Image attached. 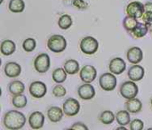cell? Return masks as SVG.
<instances>
[{
	"label": "cell",
	"instance_id": "1",
	"mask_svg": "<svg viewBox=\"0 0 152 130\" xmlns=\"http://www.w3.org/2000/svg\"><path fill=\"white\" fill-rule=\"evenodd\" d=\"M26 123V117L18 111H10L4 117V125L7 129H21Z\"/></svg>",
	"mask_w": 152,
	"mask_h": 130
},
{
	"label": "cell",
	"instance_id": "2",
	"mask_svg": "<svg viewBox=\"0 0 152 130\" xmlns=\"http://www.w3.org/2000/svg\"><path fill=\"white\" fill-rule=\"evenodd\" d=\"M47 46L53 53H61L67 46L66 38L61 35H53L48 39Z\"/></svg>",
	"mask_w": 152,
	"mask_h": 130
},
{
	"label": "cell",
	"instance_id": "3",
	"mask_svg": "<svg viewBox=\"0 0 152 130\" xmlns=\"http://www.w3.org/2000/svg\"><path fill=\"white\" fill-rule=\"evenodd\" d=\"M98 48V41L91 36L84 37L80 42V49L86 54H94V53L97 52Z\"/></svg>",
	"mask_w": 152,
	"mask_h": 130
},
{
	"label": "cell",
	"instance_id": "4",
	"mask_svg": "<svg viewBox=\"0 0 152 130\" xmlns=\"http://www.w3.org/2000/svg\"><path fill=\"white\" fill-rule=\"evenodd\" d=\"M138 86L134 83V81L132 80L124 82L120 87V94L126 100L135 98L138 95Z\"/></svg>",
	"mask_w": 152,
	"mask_h": 130
},
{
	"label": "cell",
	"instance_id": "5",
	"mask_svg": "<svg viewBox=\"0 0 152 130\" xmlns=\"http://www.w3.org/2000/svg\"><path fill=\"white\" fill-rule=\"evenodd\" d=\"M99 84L104 91H112L117 87V78L113 73H104L100 77Z\"/></svg>",
	"mask_w": 152,
	"mask_h": 130
},
{
	"label": "cell",
	"instance_id": "6",
	"mask_svg": "<svg viewBox=\"0 0 152 130\" xmlns=\"http://www.w3.org/2000/svg\"><path fill=\"white\" fill-rule=\"evenodd\" d=\"M51 66L50 57L47 54H41L37 55L34 61V67L39 73H45Z\"/></svg>",
	"mask_w": 152,
	"mask_h": 130
},
{
	"label": "cell",
	"instance_id": "7",
	"mask_svg": "<svg viewBox=\"0 0 152 130\" xmlns=\"http://www.w3.org/2000/svg\"><path fill=\"white\" fill-rule=\"evenodd\" d=\"M126 11V13L128 16L140 19L142 17V15L145 12V7L142 3H141L139 1H134V2H131L130 4H128Z\"/></svg>",
	"mask_w": 152,
	"mask_h": 130
},
{
	"label": "cell",
	"instance_id": "8",
	"mask_svg": "<svg viewBox=\"0 0 152 130\" xmlns=\"http://www.w3.org/2000/svg\"><path fill=\"white\" fill-rule=\"evenodd\" d=\"M62 110L67 116H75L80 111V104L74 98H69L64 102Z\"/></svg>",
	"mask_w": 152,
	"mask_h": 130
},
{
	"label": "cell",
	"instance_id": "9",
	"mask_svg": "<svg viewBox=\"0 0 152 130\" xmlns=\"http://www.w3.org/2000/svg\"><path fill=\"white\" fill-rule=\"evenodd\" d=\"M79 76H80V79L83 82L92 83L97 76V71L92 65H85L81 69Z\"/></svg>",
	"mask_w": 152,
	"mask_h": 130
},
{
	"label": "cell",
	"instance_id": "10",
	"mask_svg": "<svg viewBox=\"0 0 152 130\" xmlns=\"http://www.w3.org/2000/svg\"><path fill=\"white\" fill-rule=\"evenodd\" d=\"M47 91L46 86L41 81H34L29 86V94L35 98H42Z\"/></svg>",
	"mask_w": 152,
	"mask_h": 130
},
{
	"label": "cell",
	"instance_id": "11",
	"mask_svg": "<svg viewBox=\"0 0 152 130\" xmlns=\"http://www.w3.org/2000/svg\"><path fill=\"white\" fill-rule=\"evenodd\" d=\"M109 69L111 73L115 75H120L126 69V63L120 57H116L112 59L109 64Z\"/></svg>",
	"mask_w": 152,
	"mask_h": 130
},
{
	"label": "cell",
	"instance_id": "12",
	"mask_svg": "<svg viewBox=\"0 0 152 130\" xmlns=\"http://www.w3.org/2000/svg\"><path fill=\"white\" fill-rule=\"evenodd\" d=\"M28 124L32 129H40L45 124V116L40 112H32L28 118Z\"/></svg>",
	"mask_w": 152,
	"mask_h": 130
},
{
	"label": "cell",
	"instance_id": "13",
	"mask_svg": "<svg viewBox=\"0 0 152 130\" xmlns=\"http://www.w3.org/2000/svg\"><path fill=\"white\" fill-rule=\"evenodd\" d=\"M126 56H127V60L129 62L133 64H138L143 59V52L140 47L134 46V47H131L127 51Z\"/></svg>",
	"mask_w": 152,
	"mask_h": 130
},
{
	"label": "cell",
	"instance_id": "14",
	"mask_svg": "<svg viewBox=\"0 0 152 130\" xmlns=\"http://www.w3.org/2000/svg\"><path fill=\"white\" fill-rule=\"evenodd\" d=\"M78 95L83 100H91L95 95V89L90 83H86L79 87Z\"/></svg>",
	"mask_w": 152,
	"mask_h": 130
},
{
	"label": "cell",
	"instance_id": "15",
	"mask_svg": "<svg viewBox=\"0 0 152 130\" xmlns=\"http://www.w3.org/2000/svg\"><path fill=\"white\" fill-rule=\"evenodd\" d=\"M144 73H145V71H144L143 67H142L141 65H138V64H134L128 70L127 76L132 81L136 82V81H140L143 79Z\"/></svg>",
	"mask_w": 152,
	"mask_h": 130
},
{
	"label": "cell",
	"instance_id": "16",
	"mask_svg": "<svg viewBox=\"0 0 152 130\" xmlns=\"http://www.w3.org/2000/svg\"><path fill=\"white\" fill-rule=\"evenodd\" d=\"M4 73L9 78L19 77L21 73V67L17 62H9L4 66Z\"/></svg>",
	"mask_w": 152,
	"mask_h": 130
},
{
	"label": "cell",
	"instance_id": "17",
	"mask_svg": "<svg viewBox=\"0 0 152 130\" xmlns=\"http://www.w3.org/2000/svg\"><path fill=\"white\" fill-rule=\"evenodd\" d=\"M126 108L131 113H138L142 109V104L137 98L128 99L126 103Z\"/></svg>",
	"mask_w": 152,
	"mask_h": 130
},
{
	"label": "cell",
	"instance_id": "18",
	"mask_svg": "<svg viewBox=\"0 0 152 130\" xmlns=\"http://www.w3.org/2000/svg\"><path fill=\"white\" fill-rule=\"evenodd\" d=\"M63 113H64L63 110L56 106H52L47 111V116L52 122H59L62 119Z\"/></svg>",
	"mask_w": 152,
	"mask_h": 130
},
{
	"label": "cell",
	"instance_id": "19",
	"mask_svg": "<svg viewBox=\"0 0 152 130\" xmlns=\"http://www.w3.org/2000/svg\"><path fill=\"white\" fill-rule=\"evenodd\" d=\"M16 50V45L12 40H4L1 43V53L4 55H11Z\"/></svg>",
	"mask_w": 152,
	"mask_h": 130
},
{
	"label": "cell",
	"instance_id": "20",
	"mask_svg": "<svg viewBox=\"0 0 152 130\" xmlns=\"http://www.w3.org/2000/svg\"><path fill=\"white\" fill-rule=\"evenodd\" d=\"M149 31V27L144 22H139L137 26L134 28V29L132 31V34L136 38H141L146 36V34Z\"/></svg>",
	"mask_w": 152,
	"mask_h": 130
},
{
	"label": "cell",
	"instance_id": "21",
	"mask_svg": "<svg viewBox=\"0 0 152 130\" xmlns=\"http://www.w3.org/2000/svg\"><path fill=\"white\" fill-rule=\"evenodd\" d=\"M9 91L12 95H20L24 92L25 90V86L21 81L19 80H15L10 83L9 85Z\"/></svg>",
	"mask_w": 152,
	"mask_h": 130
},
{
	"label": "cell",
	"instance_id": "22",
	"mask_svg": "<svg viewBox=\"0 0 152 130\" xmlns=\"http://www.w3.org/2000/svg\"><path fill=\"white\" fill-rule=\"evenodd\" d=\"M64 69L68 74L75 75L79 71V63L76 60H68L64 63Z\"/></svg>",
	"mask_w": 152,
	"mask_h": 130
},
{
	"label": "cell",
	"instance_id": "23",
	"mask_svg": "<svg viewBox=\"0 0 152 130\" xmlns=\"http://www.w3.org/2000/svg\"><path fill=\"white\" fill-rule=\"evenodd\" d=\"M67 79V71L65 69L62 68H57L53 72V79L55 83L61 84L63 83Z\"/></svg>",
	"mask_w": 152,
	"mask_h": 130
},
{
	"label": "cell",
	"instance_id": "24",
	"mask_svg": "<svg viewBox=\"0 0 152 130\" xmlns=\"http://www.w3.org/2000/svg\"><path fill=\"white\" fill-rule=\"evenodd\" d=\"M116 120L120 126H126L130 123V114L129 112L126 111H120L116 115Z\"/></svg>",
	"mask_w": 152,
	"mask_h": 130
},
{
	"label": "cell",
	"instance_id": "25",
	"mask_svg": "<svg viewBox=\"0 0 152 130\" xmlns=\"http://www.w3.org/2000/svg\"><path fill=\"white\" fill-rule=\"evenodd\" d=\"M8 7L12 12H21L25 8V3L23 0H10Z\"/></svg>",
	"mask_w": 152,
	"mask_h": 130
},
{
	"label": "cell",
	"instance_id": "26",
	"mask_svg": "<svg viewBox=\"0 0 152 130\" xmlns=\"http://www.w3.org/2000/svg\"><path fill=\"white\" fill-rule=\"evenodd\" d=\"M145 12L142 17L144 23H146L148 26L152 24V2H148L144 4Z\"/></svg>",
	"mask_w": 152,
	"mask_h": 130
},
{
	"label": "cell",
	"instance_id": "27",
	"mask_svg": "<svg viewBox=\"0 0 152 130\" xmlns=\"http://www.w3.org/2000/svg\"><path fill=\"white\" fill-rule=\"evenodd\" d=\"M138 23L139 22L137 21V18L131 17V16H128V15L123 21V26H124V28L127 31H130V32H132L134 29V28L137 26Z\"/></svg>",
	"mask_w": 152,
	"mask_h": 130
},
{
	"label": "cell",
	"instance_id": "28",
	"mask_svg": "<svg viewBox=\"0 0 152 130\" xmlns=\"http://www.w3.org/2000/svg\"><path fill=\"white\" fill-rule=\"evenodd\" d=\"M12 103L14 107H16L18 109H21V108H24L27 105L28 100H27V97L25 95L20 94V95H14L13 98H12Z\"/></svg>",
	"mask_w": 152,
	"mask_h": 130
},
{
	"label": "cell",
	"instance_id": "29",
	"mask_svg": "<svg viewBox=\"0 0 152 130\" xmlns=\"http://www.w3.org/2000/svg\"><path fill=\"white\" fill-rule=\"evenodd\" d=\"M72 23H73L72 19L68 14H64V15L61 16L58 21V25L61 29H68L69 28L71 27Z\"/></svg>",
	"mask_w": 152,
	"mask_h": 130
},
{
	"label": "cell",
	"instance_id": "30",
	"mask_svg": "<svg viewBox=\"0 0 152 130\" xmlns=\"http://www.w3.org/2000/svg\"><path fill=\"white\" fill-rule=\"evenodd\" d=\"M115 119H116V117H115L114 113L110 111H104L100 116V120L102 121V123H103L105 125H110V124L113 123Z\"/></svg>",
	"mask_w": 152,
	"mask_h": 130
},
{
	"label": "cell",
	"instance_id": "31",
	"mask_svg": "<svg viewBox=\"0 0 152 130\" xmlns=\"http://www.w3.org/2000/svg\"><path fill=\"white\" fill-rule=\"evenodd\" d=\"M37 46V42L34 38H27L22 44V48L26 52H32Z\"/></svg>",
	"mask_w": 152,
	"mask_h": 130
},
{
	"label": "cell",
	"instance_id": "32",
	"mask_svg": "<svg viewBox=\"0 0 152 130\" xmlns=\"http://www.w3.org/2000/svg\"><path fill=\"white\" fill-rule=\"evenodd\" d=\"M66 93H67L66 88H65L63 86H61V85H56V86L53 87V95L56 96V97H59V98H60V97L65 96Z\"/></svg>",
	"mask_w": 152,
	"mask_h": 130
},
{
	"label": "cell",
	"instance_id": "33",
	"mask_svg": "<svg viewBox=\"0 0 152 130\" xmlns=\"http://www.w3.org/2000/svg\"><path fill=\"white\" fill-rule=\"evenodd\" d=\"M144 128V123L142 120L139 119L134 120L132 122H130V129L131 130H142Z\"/></svg>",
	"mask_w": 152,
	"mask_h": 130
},
{
	"label": "cell",
	"instance_id": "34",
	"mask_svg": "<svg viewBox=\"0 0 152 130\" xmlns=\"http://www.w3.org/2000/svg\"><path fill=\"white\" fill-rule=\"evenodd\" d=\"M73 5L76 8H78V9H85V8H86L87 4L84 0H74L73 1Z\"/></svg>",
	"mask_w": 152,
	"mask_h": 130
},
{
	"label": "cell",
	"instance_id": "35",
	"mask_svg": "<svg viewBox=\"0 0 152 130\" xmlns=\"http://www.w3.org/2000/svg\"><path fill=\"white\" fill-rule=\"evenodd\" d=\"M70 129L87 130L88 129V128L86 127V125H85V124H83V123H81V122H77V123H75V124L70 128Z\"/></svg>",
	"mask_w": 152,
	"mask_h": 130
},
{
	"label": "cell",
	"instance_id": "36",
	"mask_svg": "<svg viewBox=\"0 0 152 130\" xmlns=\"http://www.w3.org/2000/svg\"><path fill=\"white\" fill-rule=\"evenodd\" d=\"M126 130V128H118V130Z\"/></svg>",
	"mask_w": 152,
	"mask_h": 130
},
{
	"label": "cell",
	"instance_id": "37",
	"mask_svg": "<svg viewBox=\"0 0 152 130\" xmlns=\"http://www.w3.org/2000/svg\"><path fill=\"white\" fill-rule=\"evenodd\" d=\"M151 106H152V98H151Z\"/></svg>",
	"mask_w": 152,
	"mask_h": 130
}]
</instances>
